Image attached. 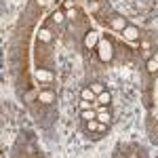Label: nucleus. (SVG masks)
Masks as SVG:
<instances>
[{"instance_id": "obj_1", "label": "nucleus", "mask_w": 158, "mask_h": 158, "mask_svg": "<svg viewBox=\"0 0 158 158\" xmlns=\"http://www.w3.org/2000/svg\"><path fill=\"white\" fill-rule=\"evenodd\" d=\"M97 55H99V59L103 61V63L112 61V57H114V47H112V42H110V40H99Z\"/></svg>"}, {"instance_id": "obj_2", "label": "nucleus", "mask_w": 158, "mask_h": 158, "mask_svg": "<svg viewBox=\"0 0 158 158\" xmlns=\"http://www.w3.org/2000/svg\"><path fill=\"white\" fill-rule=\"evenodd\" d=\"M97 44H99V34H97V32H93V30L86 32V34H85V47L89 51H93Z\"/></svg>"}, {"instance_id": "obj_3", "label": "nucleus", "mask_w": 158, "mask_h": 158, "mask_svg": "<svg viewBox=\"0 0 158 158\" xmlns=\"http://www.w3.org/2000/svg\"><path fill=\"white\" fill-rule=\"evenodd\" d=\"M110 25H112V30H116V32H122L124 27H127V17H120V15H116V17H112L110 19Z\"/></svg>"}, {"instance_id": "obj_4", "label": "nucleus", "mask_w": 158, "mask_h": 158, "mask_svg": "<svg viewBox=\"0 0 158 158\" xmlns=\"http://www.w3.org/2000/svg\"><path fill=\"white\" fill-rule=\"evenodd\" d=\"M139 34H141V32H139L135 25H127V27L122 30V36H124V40H131V42H133V40H137V38H139Z\"/></svg>"}, {"instance_id": "obj_5", "label": "nucleus", "mask_w": 158, "mask_h": 158, "mask_svg": "<svg viewBox=\"0 0 158 158\" xmlns=\"http://www.w3.org/2000/svg\"><path fill=\"white\" fill-rule=\"evenodd\" d=\"M110 118H112V116H110V112L106 110V106H101V108L97 110V120L101 122V124H110Z\"/></svg>"}, {"instance_id": "obj_6", "label": "nucleus", "mask_w": 158, "mask_h": 158, "mask_svg": "<svg viewBox=\"0 0 158 158\" xmlns=\"http://www.w3.org/2000/svg\"><path fill=\"white\" fill-rule=\"evenodd\" d=\"M110 101H112L110 91H103V93H99L97 97H95V103H99V106H110Z\"/></svg>"}, {"instance_id": "obj_7", "label": "nucleus", "mask_w": 158, "mask_h": 158, "mask_svg": "<svg viewBox=\"0 0 158 158\" xmlns=\"http://www.w3.org/2000/svg\"><path fill=\"white\" fill-rule=\"evenodd\" d=\"M38 101H42V103H53V101H55V93H53V91H42V93L38 95Z\"/></svg>"}, {"instance_id": "obj_8", "label": "nucleus", "mask_w": 158, "mask_h": 158, "mask_svg": "<svg viewBox=\"0 0 158 158\" xmlns=\"http://www.w3.org/2000/svg\"><path fill=\"white\" fill-rule=\"evenodd\" d=\"M80 97L86 99V101H95V97H97V95L93 93V89H91V86H85V89L80 91Z\"/></svg>"}, {"instance_id": "obj_9", "label": "nucleus", "mask_w": 158, "mask_h": 158, "mask_svg": "<svg viewBox=\"0 0 158 158\" xmlns=\"http://www.w3.org/2000/svg\"><path fill=\"white\" fill-rule=\"evenodd\" d=\"M38 40H40V42H51V40H53V34H51V30L42 27V30L38 32Z\"/></svg>"}, {"instance_id": "obj_10", "label": "nucleus", "mask_w": 158, "mask_h": 158, "mask_svg": "<svg viewBox=\"0 0 158 158\" xmlns=\"http://www.w3.org/2000/svg\"><path fill=\"white\" fill-rule=\"evenodd\" d=\"M99 124H101V122H99L97 118L86 120V131H89V133H95V131H99Z\"/></svg>"}, {"instance_id": "obj_11", "label": "nucleus", "mask_w": 158, "mask_h": 158, "mask_svg": "<svg viewBox=\"0 0 158 158\" xmlns=\"http://www.w3.org/2000/svg\"><path fill=\"white\" fill-rule=\"evenodd\" d=\"M51 19H53L55 23L59 25V23H63V21H65L68 17H65V13H61V11H55V13H53V15H51Z\"/></svg>"}, {"instance_id": "obj_12", "label": "nucleus", "mask_w": 158, "mask_h": 158, "mask_svg": "<svg viewBox=\"0 0 158 158\" xmlns=\"http://www.w3.org/2000/svg\"><path fill=\"white\" fill-rule=\"evenodd\" d=\"M36 78H38V80H51V78H53V74H51L49 70H38Z\"/></svg>"}, {"instance_id": "obj_13", "label": "nucleus", "mask_w": 158, "mask_h": 158, "mask_svg": "<svg viewBox=\"0 0 158 158\" xmlns=\"http://www.w3.org/2000/svg\"><path fill=\"white\" fill-rule=\"evenodd\" d=\"M82 118H85V122L86 120H93V118H97V112L91 108V110H82Z\"/></svg>"}, {"instance_id": "obj_14", "label": "nucleus", "mask_w": 158, "mask_h": 158, "mask_svg": "<svg viewBox=\"0 0 158 158\" xmlns=\"http://www.w3.org/2000/svg\"><path fill=\"white\" fill-rule=\"evenodd\" d=\"M146 68H148V72H150V74H158V61L150 59V61H148V65H146Z\"/></svg>"}, {"instance_id": "obj_15", "label": "nucleus", "mask_w": 158, "mask_h": 158, "mask_svg": "<svg viewBox=\"0 0 158 158\" xmlns=\"http://www.w3.org/2000/svg\"><path fill=\"white\" fill-rule=\"evenodd\" d=\"M91 89H93V93H95V95H99V93H103V91H106L101 82H93V85H91Z\"/></svg>"}, {"instance_id": "obj_16", "label": "nucleus", "mask_w": 158, "mask_h": 158, "mask_svg": "<svg viewBox=\"0 0 158 158\" xmlns=\"http://www.w3.org/2000/svg\"><path fill=\"white\" fill-rule=\"evenodd\" d=\"M91 103H93V101H86V99H82V101H80V108H82V110H91Z\"/></svg>"}, {"instance_id": "obj_17", "label": "nucleus", "mask_w": 158, "mask_h": 158, "mask_svg": "<svg viewBox=\"0 0 158 158\" xmlns=\"http://www.w3.org/2000/svg\"><path fill=\"white\" fill-rule=\"evenodd\" d=\"M63 9H65V11L74 9V0H65V2H63Z\"/></svg>"}, {"instance_id": "obj_18", "label": "nucleus", "mask_w": 158, "mask_h": 158, "mask_svg": "<svg viewBox=\"0 0 158 158\" xmlns=\"http://www.w3.org/2000/svg\"><path fill=\"white\" fill-rule=\"evenodd\" d=\"M36 4L40 6V9H44V6H49V4H51V0H36Z\"/></svg>"}, {"instance_id": "obj_19", "label": "nucleus", "mask_w": 158, "mask_h": 158, "mask_svg": "<svg viewBox=\"0 0 158 158\" xmlns=\"http://www.w3.org/2000/svg\"><path fill=\"white\" fill-rule=\"evenodd\" d=\"M65 17H68V19H74V17H76V9H70V11L65 13Z\"/></svg>"}, {"instance_id": "obj_20", "label": "nucleus", "mask_w": 158, "mask_h": 158, "mask_svg": "<svg viewBox=\"0 0 158 158\" xmlns=\"http://www.w3.org/2000/svg\"><path fill=\"white\" fill-rule=\"evenodd\" d=\"M89 9H91V11L95 13V11H97V9H99V2H97V0H93V2H91V6H89Z\"/></svg>"}, {"instance_id": "obj_21", "label": "nucleus", "mask_w": 158, "mask_h": 158, "mask_svg": "<svg viewBox=\"0 0 158 158\" xmlns=\"http://www.w3.org/2000/svg\"><path fill=\"white\" fill-rule=\"evenodd\" d=\"M152 59H154V61H158V53H154V57H152Z\"/></svg>"}, {"instance_id": "obj_22", "label": "nucleus", "mask_w": 158, "mask_h": 158, "mask_svg": "<svg viewBox=\"0 0 158 158\" xmlns=\"http://www.w3.org/2000/svg\"><path fill=\"white\" fill-rule=\"evenodd\" d=\"M156 85H158V74H156Z\"/></svg>"}]
</instances>
